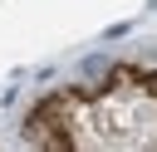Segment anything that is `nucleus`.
<instances>
[{"mask_svg": "<svg viewBox=\"0 0 157 152\" xmlns=\"http://www.w3.org/2000/svg\"><path fill=\"white\" fill-rule=\"evenodd\" d=\"M78 74H83V78H88V83H98V78H108V74H113V64H108V59H103V54H88V59H83V64H78Z\"/></svg>", "mask_w": 157, "mask_h": 152, "instance_id": "1", "label": "nucleus"}, {"mask_svg": "<svg viewBox=\"0 0 157 152\" xmlns=\"http://www.w3.org/2000/svg\"><path fill=\"white\" fill-rule=\"evenodd\" d=\"M128 29H132V25H128V20H123V25H108V29H103V39H123V34H128Z\"/></svg>", "mask_w": 157, "mask_h": 152, "instance_id": "2", "label": "nucleus"}]
</instances>
